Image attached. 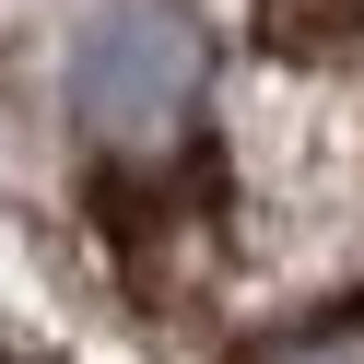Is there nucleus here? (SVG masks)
Masks as SVG:
<instances>
[{
    "label": "nucleus",
    "instance_id": "1",
    "mask_svg": "<svg viewBox=\"0 0 364 364\" xmlns=\"http://www.w3.org/2000/svg\"><path fill=\"white\" fill-rule=\"evenodd\" d=\"M200 71H212V48H200V24L176 0H118L71 48V118L95 129V141L141 153V141H165L200 106Z\"/></svg>",
    "mask_w": 364,
    "mask_h": 364
}]
</instances>
